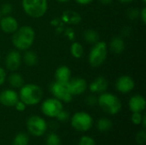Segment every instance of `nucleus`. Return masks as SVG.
Segmentation results:
<instances>
[{
  "instance_id": "f3484780",
  "label": "nucleus",
  "mask_w": 146,
  "mask_h": 145,
  "mask_svg": "<svg viewBox=\"0 0 146 145\" xmlns=\"http://www.w3.org/2000/svg\"><path fill=\"white\" fill-rule=\"evenodd\" d=\"M71 79V70L67 66H61L55 71V79L60 82H68Z\"/></svg>"
},
{
  "instance_id": "4468645a",
  "label": "nucleus",
  "mask_w": 146,
  "mask_h": 145,
  "mask_svg": "<svg viewBox=\"0 0 146 145\" xmlns=\"http://www.w3.org/2000/svg\"><path fill=\"white\" fill-rule=\"evenodd\" d=\"M17 20L11 15H5L0 19V28L6 33L13 34L18 28Z\"/></svg>"
},
{
  "instance_id": "bb28decb",
  "label": "nucleus",
  "mask_w": 146,
  "mask_h": 145,
  "mask_svg": "<svg viewBox=\"0 0 146 145\" xmlns=\"http://www.w3.org/2000/svg\"><path fill=\"white\" fill-rule=\"evenodd\" d=\"M136 143L139 145H144L146 143V132L145 129L137 132L135 136Z\"/></svg>"
},
{
  "instance_id": "2eb2a0df",
  "label": "nucleus",
  "mask_w": 146,
  "mask_h": 145,
  "mask_svg": "<svg viewBox=\"0 0 146 145\" xmlns=\"http://www.w3.org/2000/svg\"><path fill=\"white\" fill-rule=\"evenodd\" d=\"M145 99L141 95H134L129 99L128 107L132 113H142L145 109Z\"/></svg>"
},
{
  "instance_id": "f8f14e48",
  "label": "nucleus",
  "mask_w": 146,
  "mask_h": 145,
  "mask_svg": "<svg viewBox=\"0 0 146 145\" xmlns=\"http://www.w3.org/2000/svg\"><path fill=\"white\" fill-rule=\"evenodd\" d=\"M19 100L18 93L12 89H5L0 92V103L5 107H14Z\"/></svg>"
},
{
  "instance_id": "c03bdc74",
  "label": "nucleus",
  "mask_w": 146,
  "mask_h": 145,
  "mask_svg": "<svg viewBox=\"0 0 146 145\" xmlns=\"http://www.w3.org/2000/svg\"><path fill=\"white\" fill-rule=\"evenodd\" d=\"M0 59H1V53H0Z\"/></svg>"
},
{
  "instance_id": "473e14b6",
  "label": "nucleus",
  "mask_w": 146,
  "mask_h": 145,
  "mask_svg": "<svg viewBox=\"0 0 146 145\" xmlns=\"http://www.w3.org/2000/svg\"><path fill=\"white\" fill-rule=\"evenodd\" d=\"M127 16L131 19V20H134L137 19L139 16V10L136 8L131 9L128 12H127Z\"/></svg>"
},
{
  "instance_id": "cd10ccee",
  "label": "nucleus",
  "mask_w": 146,
  "mask_h": 145,
  "mask_svg": "<svg viewBox=\"0 0 146 145\" xmlns=\"http://www.w3.org/2000/svg\"><path fill=\"white\" fill-rule=\"evenodd\" d=\"M78 145H97L96 144V142L94 140L93 138L90 137V136H82L80 140H79V143Z\"/></svg>"
},
{
  "instance_id": "f704fd0d",
  "label": "nucleus",
  "mask_w": 146,
  "mask_h": 145,
  "mask_svg": "<svg viewBox=\"0 0 146 145\" xmlns=\"http://www.w3.org/2000/svg\"><path fill=\"white\" fill-rule=\"evenodd\" d=\"M5 79H6V72L2 67H0V86L4 83Z\"/></svg>"
},
{
  "instance_id": "58836bf2",
  "label": "nucleus",
  "mask_w": 146,
  "mask_h": 145,
  "mask_svg": "<svg viewBox=\"0 0 146 145\" xmlns=\"http://www.w3.org/2000/svg\"><path fill=\"white\" fill-rule=\"evenodd\" d=\"M99 1L103 4H110L113 2V0H99Z\"/></svg>"
},
{
  "instance_id": "7c9ffc66",
  "label": "nucleus",
  "mask_w": 146,
  "mask_h": 145,
  "mask_svg": "<svg viewBox=\"0 0 146 145\" xmlns=\"http://www.w3.org/2000/svg\"><path fill=\"white\" fill-rule=\"evenodd\" d=\"M69 117H70L69 113H68L67 110H65V109H62V110L59 112V114L56 115V118L59 121H61V122H66V121L69 119Z\"/></svg>"
},
{
  "instance_id": "e433bc0d",
  "label": "nucleus",
  "mask_w": 146,
  "mask_h": 145,
  "mask_svg": "<svg viewBox=\"0 0 146 145\" xmlns=\"http://www.w3.org/2000/svg\"><path fill=\"white\" fill-rule=\"evenodd\" d=\"M76 3H78L79 4H81V5H86V4H89L91 3L92 2H93L94 0H74Z\"/></svg>"
},
{
  "instance_id": "aec40b11",
  "label": "nucleus",
  "mask_w": 146,
  "mask_h": 145,
  "mask_svg": "<svg viewBox=\"0 0 146 145\" xmlns=\"http://www.w3.org/2000/svg\"><path fill=\"white\" fill-rule=\"evenodd\" d=\"M62 19L65 22H67L68 24H72V25L78 24L81 21V17L79 13H77L75 11H70V10L65 11L63 13Z\"/></svg>"
},
{
  "instance_id": "ddd939ff",
  "label": "nucleus",
  "mask_w": 146,
  "mask_h": 145,
  "mask_svg": "<svg viewBox=\"0 0 146 145\" xmlns=\"http://www.w3.org/2000/svg\"><path fill=\"white\" fill-rule=\"evenodd\" d=\"M68 88L73 96H80L87 89V83L82 78L70 79L68 81Z\"/></svg>"
},
{
  "instance_id": "20e7f679",
  "label": "nucleus",
  "mask_w": 146,
  "mask_h": 145,
  "mask_svg": "<svg viewBox=\"0 0 146 145\" xmlns=\"http://www.w3.org/2000/svg\"><path fill=\"white\" fill-rule=\"evenodd\" d=\"M107 55L108 46L106 43L104 41H98L92 47L88 55V62L92 67L98 68L105 62Z\"/></svg>"
},
{
  "instance_id": "6ab92c4d",
  "label": "nucleus",
  "mask_w": 146,
  "mask_h": 145,
  "mask_svg": "<svg viewBox=\"0 0 146 145\" xmlns=\"http://www.w3.org/2000/svg\"><path fill=\"white\" fill-rule=\"evenodd\" d=\"M8 82L12 88L20 89L24 85V79L21 74L16 72H12V73L8 78Z\"/></svg>"
},
{
  "instance_id": "0eeeda50",
  "label": "nucleus",
  "mask_w": 146,
  "mask_h": 145,
  "mask_svg": "<svg viewBox=\"0 0 146 145\" xmlns=\"http://www.w3.org/2000/svg\"><path fill=\"white\" fill-rule=\"evenodd\" d=\"M50 91L53 97L62 103H70L74 96L71 94L68 88V82H60L55 80L50 85Z\"/></svg>"
},
{
  "instance_id": "393cba45",
  "label": "nucleus",
  "mask_w": 146,
  "mask_h": 145,
  "mask_svg": "<svg viewBox=\"0 0 146 145\" xmlns=\"http://www.w3.org/2000/svg\"><path fill=\"white\" fill-rule=\"evenodd\" d=\"M29 144V136L26 132L17 133L12 141V145H28Z\"/></svg>"
},
{
  "instance_id": "79ce46f5",
  "label": "nucleus",
  "mask_w": 146,
  "mask_h": 145,
  "mask_svg": "<svg viewBox=\"0 0 146 145\" xmlns=\"http://www.w3.org/2000/svg\"><path fill=\"white\" fill-rule=\"evenodd\" d=\"M143 2H144V3H146V0H143Z\"/></svg>"
},
{
  "instance_id": "c85d7f7f",
  "label": "nucleus",
  "mask_w": 146,
  "mask_h": 145,
  "mask_svg": "<svg viewBox=\"0 0 146 145\" xmlns=\"http://www.w3.org/2000/svg\"><path fill=\"white\" fill-rule=\"evenodd\" d=\"M12 10H13V7L10 3H4L0 8V13L3 16L9 15L12 13Z\"/></svg>"
},
{
  "instance_id": "9d476101",
  "label": "nucleus",
  "mask_w": 146,
  "mask_h": 145,
  "mask_svg": "<svg viewBox=\"0 0 146 145\" xmlns=\"http://www.w3.org/2000/svg\"><path fill=\"white\" fill-rule=\"evenodd\" d=\"M21 55L18 50L9 51L5 57V67L10 72H16L21 63Z\"/></svg>"
},
{
  "instance_id": "c9c22d12",
  "label": "nucleus",
  "mask_w": 146,
  "mask_h": 145,
  "mask_svg": "<svg viewBox=\"0 0 146 145\" xmlns=\"http://www.w3.org/2000/svg\"><path fill=\"white\" fill-rule=\"evenodd\" d=\"M139 17L141 18V21L144 24L146 22V8L144 7L140 11H139Z\"/></svg>"
},
{
  "instance_id": "f03ea898",
  "label": "nucleus",
  "mask_w": 146,
  "mask_h": 145,
  "mask_svg": "<svg viewBox=\"0 0 146 145\" xmlns=\"http://www.w3.org/2000/svg\"><path fill=\"white\" fill-rule=\"evenodd\" d=\"M19 99L22 101L27 106H33L41 102L44 92L42 88L35 84L23 85L20 88Z\"/></svg>"
},
{
  "instance_id": "c756f323",
  "label": "nucleus",
  "mask_w": 146,
  "mask_h": 145,
  "mask_svg": "<svg viewBox=\"0 0 146 145\" xmlns=\"http://www.w3.org/2000/svg\"><path fill=\"white\" fill-rule=\"evenodd\" d=\"M142 119H143V115H142L141 113L135 112V113H133V114H132L131 121H132V122H133L134 125H136V126L141 125Z\"/></svg>"
},
{
  "instance_id": "72a5a7b5",
  "label": "nucleus",
  "mask_w": 146,
  "mask_h": 145,
  "mask_svg": "<svg viewBox=\"0 0 146 145\" xmlns=\"http://www.w3.org/2000/svg\"><path fill=\"white\" fill-rule=\"evenodd\" d=\"M14 107L15 108V109H16L17 111H19V112H23V111H25V109H26V108H27V105H26L22 101H21V100L19 99L18 102L15 104Z\"/></svg>"
},
{
  "instance_id": "4be33fe9",
  "label": "nucleus",
  "mask_w": 146,
  "mask_h": 145,
  "mask_svg": "<svg viewBox=\"0 0 146 145\" xmlns=\"http://www.w3.org/2000/svg\"><path fill=\"white\" fill-rule=\"evenodd\" d=\"M112 126H113L112 121L109 118H106V117L100 118L97 122L98 130L100 132H103L110 131L112 128Z\"/></svg>"
},
{
  "instance_id": "412c9836",
  "label": "nucleus",
  "mask_w": 146,
  "mask_h": 145,
  "mask_svg": "<svg viewBox=\"0 0 146 145\" xmlns=\"http://www.w3.org/2000/svg\"><path fill=\"white\" fill-rule=\"evenodd\" d=\"M25 54L23 55V62L27 66L33 67L38 63V56L37 54L32 50H25Z\"/></svg>"
},
{
  "instance_id": "423d86ee",
  "label": "nucleus",
  "mask_w": 146,
  "mask_h": 145,
  "mask_svg": "<svg viewBox=\"0 0 146 145\" xmlns=\"http://www.w3.org/2000/svg\"><path fill=\"white\" fill-rule=\"evenodd\" d=\"M70 123L75 131L86 132L92 127L93 119L88 113L85 111H79L72 115Z\"/></svg>"
},
{
  "instance_id": "1a4fd4ad",
  "label": "nucleus",
  "mask_w": 146,
  "mask_h": 145,
  "mask_svg": "<svg viewBox=\"0 0 146 145\" xmlns=\"http://www.w3.org/2000/svg\"><path fill=\"white\" fill-rule=\"evenodd\" d=\"M62 109H63L62 103L55 97L48 98L44 100L41 104L42 113L50 118H56Z\"/></svg>"
},
{
  "instance_id": "a19ab883",
  "label": "nucleus",
  "mask_w": 146,
  "mask_h": 145,
  "mask_svg": "<svg viewBox=\"0 0 146 145\" xmlns=\"http://www.w3.org/2000/svg\"><path fill=\"white\" fill-rule=\"evenodd\" d=\"M58 2H60V3H67V2H68L69 0H57Z\"/></svg>"
},
{
  "instance_id": "f257e3e1",
  "label": "nucleus",
  "mask_w": 146,
  "mask_h": 145,
  "mask_svg": "<svg viewBox=\"0 0 146 145\" xmlns=\"http://www.w3.org/2000/svg\"><path fill=\"white\" fill-rule=\"evenodd\" d=\"M35 39V32L30 26L18 27L13 33L12 43L17 50H27L31 48Z\"/></svg>"
},
{
  "instance_id": "7ed1b4c3",
  "label": "nucleus",
  "mask_w": 146,
  "mask_h": 145,
  "mask_svg": "<svg viewBox=\"0 0 146 145\" xmlns=\"http://www.w3.org/2000/svg\"><path fill=\"white\" fill-rule=\"evenodd\" d=\"M98 104L105 114L110 115H117L122 107L121 102L117 96L106 91L99 95Z\"/></svg>"
},
{
  "instance_id": "9b49d317",
  "label": "nucleus",
  "mask_w": 146,
  "mask_h": 145,
  "mask_svg": "<svg viewBox=\"0 0 146 145\" xmlns=\"http://www.w3.org/2000/svg\"><path fill=\"white\" fill-rule=\"evenodd\" d=\"M134 86H135L134 80L133 79L132 77L128 75L121 76L120 78L117 79L115 82V89L122 94L131 92L133 90Z\"/></svg>"
},
{
  "instance_id": "dca6fc26",
  "label": "nucleus",
  "mask_w": 146,
  "mask_h": 145,
  "mask_svg": "<svg viewBox=\"0 0 146 145\" xmlns=\"http://www.w3.org/2000/svg\"><path fill=\"white\" fill-rule=\"evenodd\" d=\"M109 86L108 80L103 77L99 76L96 78L90 85H89V90L93 94H101L106 91Z\"/></svg>"
},
{
  "instance_id": "ea45409f",
  "label": "nucleus",
  "mask_w": 146,
  "mask_h": 145,
  "mask_svg": "<svg viewBox=\"0 0 146 145\" xmlns=\"http://www.w3.org/2000/svg\"><path fill=\"white\" fill-rule=\"evenodd\" d=\"M118 1L121 3H130L133 2L134 0H118Z\"/></svg>"
},
{
  "instance_id": "a211bd4d",
  "label": "nucleus",
  "mask_w": 146,
  "mask_h": 145,
  "mask_svg": "<svg viewBox=\"0 0 146 145\" xmlns=\"http://www.w3.org/2000/svg\"><path fill=\"white\" fill-rule=\"evenodd\" d=\"M125 42L121 37H115L110 43V50L115 54H121L125 50Z\"/></svg>"
},
{
  "instance_id": "37998d69",
  "label": "nucleus",
  "mask_w": 146,
  "mask_h": 145,
  "mask_svg": "<svg viewBox=\"0 0 146 145\" xmlns=\"http://www.w3.org/2000/svg\"><path fill=\"white\" fill-rule=\"evenodd\" d=\"M1 17H2V15H1V13H0V19H1Z\"/></svg>"
},
{
  "instance_id": "4c0bfd02",
  "label": "nucleus",
  "mask_w": 146,
  "mask_h": 145,
  "mask_svg": "<svg viewBox=\"0 0 146 145\" xmlns=\"http://www.w3.org/2000/svg\"><path fill=\"white\" fill-rule=\"evenodd\" d=\"M141 125H142V127L143 129L145 130L146 128V116L145 115H143V119H142V122H141Z\"/></svg>"
},
{
  "instance_id": "6e6552de",
  "label": "nucleus",
  "mask_w": 146,
  "mask_h": 145,
  "mask_svg": "<svg viewBox=\"0 0 146 145\" xmlns=\"http://www.w3.org/2000/svg\"><path fill=\"white\" fill-rule=\"evenodd\" d=\"M47 123L45 120L38 115H33L27 121V129L28 133L33 137H42L47 131Z\"/></svg>"
},
{
  "instance_id": "5701e85b",
  "label": "nucleus",
  "mask_w": 146,
  "mask_h": 145,
  "mask_svg": "<svg viewBox=\"0 0 146 145\" xmlns=\"http://www.w3.org/2000/svg\"><path fill=\"white\" fill-rule=\"evenodd\" d=\"M83 37H84V39L86 41V43L91 44H94L99 41V34L96 31L92 30V29L86 30L84 32Z\"/></svg>"
},
{
  "instance_id": "2f4dec72",
  "label": "nucleus",
  "mask_w": 146,
  "mask_h": 145,
  "mask_svg": "<svg viewBox=\"0 0 146 145\" xmlns=\"http://www.w3.org/2000/svg\"><path fill=\"white\" fill-rule=\"evenodd\" d=\"M86 104L89 107H94L95 105L98 104V97L95 95H89L86 97Z\"/></svg>"
},
{
  "instance_id": "b1692460",
  "label": "nucleus",
  "mask_w": 146,
  "mask_h": 145,
  "mask_svg": "<svg viewBox=\"0 0 146 145\" xmlns=\"http://www.w3.org/2000/svg\"><path fill=\"white\" fill-rule=\"evenodd\" d=\"M70 52L74 58L80 59L84 55V48L81 44L78 42H74L70 46Z\"/></svg>"
},
{
  "instance_id": "39448f33",
  "label": "nucleus",
  "mask_w": 146,
  "mask_h": 145,
  "mask_svg": "<svg viewBox=\"0 0 146 145\" xmlns=\"http://www.w3.org/2000/svg\"><path fill=\"white\" fill-rule=\"evenodd\" d=\"M25 13L32 18H40L44 15L48 9L47 0H22Z\"/></svg>"
},
{
  "instance_id": "a878e982",
  "label": "nucleus",
  "mask_w": 146,
  "mask_h": 145,
  "mask_svg": "<svg viewBox=\"0 0 146 145\" xmlns=\"http://www.w3.org/2000/svg\"><path fill=\"white\" fill-rule=\"evenodd\" d=\"M45 144L46 145H61V138L56 133L50 132L46 137Z\"/></svg>"
}]
</instances>
